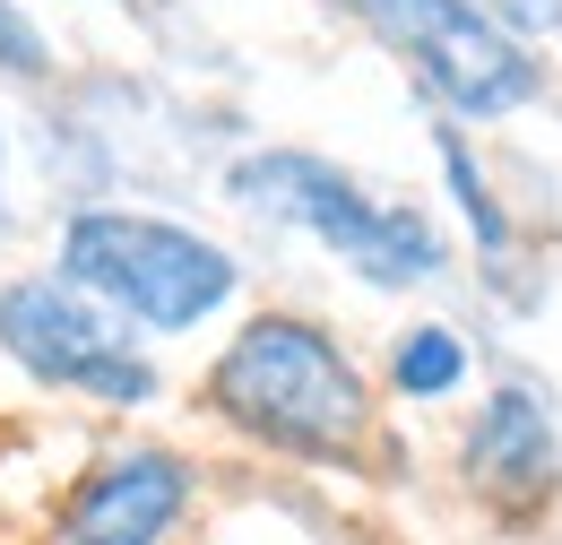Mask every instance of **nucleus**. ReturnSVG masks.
I'll return each instance as SVG.
<instances>
[{
    "mask_svg": "<svg viewBox=\"0 0 562 545\" xmlns=\"http://www.w3.org/2000/svg\"><path fill=\"white\" fill-rule=\"evenodd\" d=\"M209 408L285 459H347L372 433V390L355 355L303 312H260L225 338L209 364Z\"/></svg>",
    "mask_w": 562,
    "mask_h": 545,
    "instance_id": "1",
    "label": "nucleus"
},
{
    "mask_svg": "<svg viewBox=\"0 0 562 545\" xmlns=\"http://www.w3.org/2000/svg\"><path fill=\"white\" fill-rule=\"evenodd\" d=\"M61 277L87 303H104L122 330L182 338L216 321L243 286V260L209 243L182 216H147V208H78L61 225Z\"/></svg>",
    "mask_w": 562,
    "mask_h": 545,
    "instance_id": "2",
    "label": "nucleus"
},
{
    "mask_svg": "<svg viewBox=\"0 0 562 545\" xmlns=\"http://www.w3.org/2000/svg\"><path fill=\"white\" fill-rule=\"evenodd\" d=\"M225 200L269 216V225L312 234V243L338 252L363 286H424V277L450 269V243L432 234L424 208L372 200L347 165H329V156H312V147H251V156H234Z\"/></svg>",
    "mask_w": 562,
    "mask_h": 545,
    "instance_id": "3",
    "label": "nucleus"
},
{
    "mask_svg": "<svg viewBox=\"0 0 562 545\" xmlns=\"http://www.w3.org/2000/svg\"><path fill=\"white\" fill-rule=\"evenodd\" d=\"M0 355L26 381L95 399V408H147L165 390V372L139 355V338L104 303H87L70 277H9L0 286Z\"/></svg>",
    "mask_w": 562,
    "mask_h": 545,
    "instance_id": "4",
    "label": "nucleus"
},
{
    "mask_svg": "<svg viewBox=\"0 0 562 545\" xmlns=\"http://www.w3.org/2000/svg\"><path fill=\"white\" fill-rule=\"evenodd\" d=\"M338 9L363 18L468 122H502V113H519L537 96V53L519 35H502L485 9H468V0H338Z\"/></svg>",
    "mask_w": 562,
    "mask_h": 545,
    "instance_id": "5",
    "label": "nucleus"
},
{
    "mask_svg": "<svg viewBox=\"0 0 562 545\" xmlns=\"http://www.w3.org/2000/svg\"><path fill=\"white\" fill-rule=\"evenodd\" d=\"M191 493H200V477L182 451H156V442L113 451L70 485L61 545H173V529L191 520Z\"/></svg>",
    "mask_w": 562,
    "mask_h": 545,
    "instance_id": "6",
    "label": "nucleus"
},
{
    "mask_svg": "<svg viewBox=\"0 0 562 545\" xmlns=\"http://www.w3.org/2000/svg\"><path fill=\"white\" fill-rule=\"evenodd\" d=\"M562 477V442L554 415L528 381H502L485 399V415L468 424V485L485 493L493 511H537Z\"/></svg>",
    "mask_w": 562,
    "mask_h": 545,
    "instance_id": "7",
    "label": "nucleus"
},
{
    "mask_svg": "<svg viewBox=\"0 0 562 545\" xmlns=\"http://www.w3.org/2000/svg\"><path fill=\"white\" fill-rule=\"evenodd\" d=\"M459 381H468V338H459V330L416 321L407 338L390 346V390H407V399H450Z\"/></svg>",
    "mask_w": 562,
    "mask_h": 545,
    "instance_id": "8",
    "label": "nucleus"
},
{
    "mask_svg": "<svg viewBox=\"0 0 562 545\" xmlns=\"http://www.w3.org/2000/svg\"><path fill=\"white\" fill-rule=\"evenodd\" d=\"M441 174H450V200H459V216L476 225V252L502 269V260H510V216H502V200H493V182L476 174V156H468V138H459V131H441Z\"/></svg>",
    "mask_w": 562,
    "mask_h": 545,
    "instance_id": "9",
    "label": "nucleus"
},
{
    "mask_svg": "<svg viewBox=\"0 0 562 545\" xmlns=\"http://www.w3.org/2000/svg\"><path fill=\"white\" fill-rule=\"evenodd\" d=\"M44 69H53V35L18 0H0V78H44Z\"/></svg>",
    "mask_w": 562,
    "mask_h": 545,
    "instance_id": "10",
    "label": "nucleus"
},
{
    "mask_svg": "<svg viewBox=\"0 0 562 545\" xmlns=\"http://www.w3.org/2000/svg\"><path fill=\"white\" fill-rule=\"evenodd\" d=\"M468 9H485L502 35H554L562 26V0H468Z\"/></svg>",
    "mask_w": 562,
    "mask_h": 545,
    "instance_id": "11",
    "label": "nucleus"
},
{
    "mask_svg": "<svg viewBox=\"0 0 562 545\" xmlns=\"http://www.w3.org/2000/svg\"><path fill=\"white\" fill-rule=\"evenodd\" d=\"M0 216H9V122H0Z\"/></svg>",
    "mask_w": 562,
    "mask_h": 545,
    "instance_id": "12",
    "label": "nucleus"
},
{
    "mask_svg": "<svg viewBox=\"0 0 562 545\" xmlns=\"http://www.w3.org/2000/svg\"><path fill=\"white\" fill-rule=\"evenodd\" d=\"M131 9H147V0H131Z\"/></svg>",
    "mask_w": 562,
    "mask_h": 545,
    "instance_id": "13",
    "label": "nucleus"
}]
</instances>
